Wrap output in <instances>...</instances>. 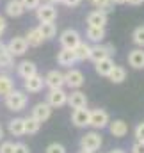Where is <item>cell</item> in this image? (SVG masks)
Returning <instances> with one entry per match:
<instances>
[{
    "instance_id": "836d02e7",
    "label": "cell",
    "mask_w": 144,
    "mask_h": 153,
    "mask_svg": "<svg viewBox=\"0 0 144 153\" xmlns=\"http://www.w3.org/2000/svg\"><path fill=\"white\" fill-rule=\"evenodd\" d=\"M20 2L25 7V11H36L37 5L41 4V0H20Z\"/></svg>"
},
{
    "instance_id": "e0dca14e",
    "label": "cell",
    "mask_w": 144,
    "mask_h": 153,
    "mask_svg": "<svg viewBox=\"0 0 144 153\" xmlns=\"http://www.w3.org/2000/svg\"><path fill=\"white\" fill-rule=\"evenodd\" d=\"M128 64L134 70H144V48H134L128 53Z\"/></svg>"
},
{
    "instance_id": "9a60e30c",
    "label": "cell",
    "mask_w": 144,
    "mask_h": 153,
    "mask_svg": "<svg viewBox=\"0 0 144 153\" xmlns=\"http://www.w3.org/2000/svg\"><path fill=\"white\" fill-rule=\"evenodd\" d=\"M107 36V30H105V27H91V25H87V29H85V38L89 43H103V39Z\"/></svg>"
},
{
    "instance_id": "44dd1931",
    "label": "cell",
    "mask_w": 144,
    "mask_h": 153,
    "mask_svg": "<svg viewBox=\"0 0 144 153\" xmlns=\"http://www.w3.org/2000/svg\"><path fill=\"white\" fill-rule=\"evenodd\" d=\"M114 66H116V62L112 61V57H105V59L94 62V70H96V73L100 76H108L110 71L114 70Z\"/></svg>"
},
{
    "instance_id": "ffe728a7",
    "label": "cell",
    "mask_w": 144,
    "mask_h": 153,
    "mask_svg": "<svg viewBox=\"0 0 144 153\" xmlns=\"http://www.w3.org/2000/svg\"><path fill=\"white\" fill-rule=\"evenodd\" d=\"M108 130H110V134H112L114 137L121 139V137H125V135L128 134V125H126V121H123V119H114V121L108 123Z\"/></svg>"
},
{
    "instance_id": "d4e9b609",
    "label": "cell",
    "mask_w": 144,
    "mask_h": 153,
    "mask_svg": "<svg viewBox=\"0 0 144 153\" xmlns=\"http://www.w3.org/2000/svg\"><path fill=\"white\" fill-rule=\"evenodd\" d=\"M91 46L87 41H80L73 50H75V55H76V62H82V61H87L89 55H91Z\"/></svg>"
},
{
    "instance_id": "2e32d148",
    "label": "cell",
    "mask_w": 144,
    "mask_h": 153,
    "mask_svg": "<svg viewBox=\"0 0 144 153\" xmlns=\"http://www.w3.org/2000/svg\"><path fill=\"white\" fill-rule=\"evenodd\" d=\"M68 105L71 109H80V107H87V96L85 93L78 91V89H73L71 93L68 94Z\"/></svg>"
},
{
    "instance_id": "ac0fdd59",
    "label": "cell",
    "mask_w": 144,
    "mask_h": 153,
    "mask_svg": "<svg viewBox=\"0 0 144 153\" xmlns=\"http://www.w3.org/2000/svg\"><path fill=\"white\" fill-rule=\"evenodd\" d=\"M57 62H59L61 66L71 68L73 64L76 62L75 50H71V48H61V50H59V53H57Z\"/></svg>"
},
{
    "instance_id": "6da1fadb",
    "label": "cell",
    "mask_w": 144,
    "mask_h": 153,
    "mask_svg": "<svg viewBox=\"0 0 144 153\" xmlns=\"http://www.w3.org/2000/svg\"><path fill=\"white\" fill-rule=\"evenodd\" d=\"M4 103L9 111L13 112H20L27 107L29 103V98L25 94V91H20V89H13L7 96H4Z\"/></svg>"
},
{
    "instance_id": "7402d4cb",
    "label": "cell",
    "mask_w": 144,
    "mask_h": 153,
    "mask_svg": "<svg viewBox=\"0 0 144 153\" xmlns=\"http://www.w3.org/2000/svg\"><path fill=\"white\" fill-rule=\"evenodd\" d=\"M4 9H5V14L11 16V18H20L25 13V7L22 5L20 0H7V4H5Z\"/></svg>"
},
{
    "instance_id": "7a4b0ae2",
    "label": "cell",
    "mask_w": 144,
    "mask_h": 153,
    "mask_svg": "<svg viewBox=\"0 0 144 153\" xmlns=\"http://www.w3.org/2000/svg\"><path fill=\"white\" fill-rule=\"evenodd\" d=\"M36 18L39 23H43V22H55L57 20V7L53 4H46V2L39 4L36 9Z\"/></svg>"
},
{
    "instance_id": "f35d334b",
    "label": "cell",
    "mask_w": 144,
    "mask_h": 153,
    "mask_svg": "<svg viewBox=\"0 0 144 153\" xmlns=\"http://www.w3.org/2000/svg\"><path fill=\"white\" fill-rule=\"evenodd\" d=\"M61 4H64L68 7H78L82 4V0H61Z\"/></svg>"
},
{
    "instance_id": "8d00e7d4",
    "label": "cell",
    "mask_w": 144,
    "mask_h": 153,
    "mask_svg": "<svg viewBox=\"0 0 144 153\" xmlns=\"http://www.w3.org/2000/svg\"><path fill=\"white\" fill-rule=\"evenodd\" d=\"M14 153H30V150H29L27 144H23V143H16V144H14Z\"/></svg>"
},
{
    "instance_id": "1f68e13d",
    "label": "cell",
    "mask_w": 144,
    "mask_h": 153,
    "mask_svg": "<svg viewBox=\"0 0 144 153\" xmlns=\"http://www.w3.org/2000/svg\"><path fill=\"white\" fill-rule=\"evenodd\" d=\"M89 4L94 7V9H100V11H105V13H110L112 11V7H114V4H112V0H89Z\"/></svg>"
},
{
    "instance_id": "484cf974",
    "label": "cell",
    "mask_w": 144,
    "mask_h": 153,
    "mask_svg": "<svg viewBox=\"0 0 144 153\" xmlns=\"http://www.w3.org/2000/svg\"><path fill=\"white\" fill-rule=\"evenodd\" d=\"M37 29H39V32H41L45 41H50V39H53L57 36V27H55L53 22H43V23H39Z\"/></svg>"
},
{
    "instance_id": "8992f818",
    "label": "cell",
    "mask_w": 144,
    "mask_h": 153,
    "mask_svg": "<svg viewBox=\"0 0 144 153\" xmlns=\"http://www.w3.org/2000/svg\"><path fill=\"white\" fill-rule=\"evenodd\" d=\"M102 143H103V141H102V135H100L98 132H87V134H84V135L80 137V148L89 150V152L100 150Z\"/></svg>"
},
{
    "instance_id": "7bdbcfd3",
    "label": "cell",
    "mask_w": 144,
    "mask_h": 153,
    "mask_svg": "<svg viewBox=\"0 0 144 153\" xmlns=\"http://www.w3.org/2000/svg\"><path fill=\"white\" fill-rule=\"evenodd\" d=\"M108 153H125V152H123L121 148H114V150H110Z\"/></svg>"
},
{
    "instance_id": "52a82bcc",
    "label": "cell",
    "mask_w": 144,
    "mask_h": 153,
    "mask_svg": "<svg viewBox=\"0 0 144 153\" xmlns=\"http://www.w3.org/2000/svg\"><path fill=\"white\" fill-rule=\"evenodd\" d=\"M80 41H82V39H80V34H78V30H75V29H66V30H62L61 36H59V43H61L62 48H71L73 50Z\"/></svg>"
},
{
    "instance_id": "d590c367",
    "label": "cell",
    "mask_w": 144,
    "mask_h": 153,
    "mask_svg": "<svg viewBox=\"0 0 144 153\" xmlns=\"http://www.w3.org/2000/svg\"><path fill=\"white\" fill-rule=\"evenodd\" d=\"M0 153H14V143L4 141V143L0 144Z\"/></svg>"
},
{
    "instance_id": "cb8c5ba5",
    "label": "cell",
    "mask_w": 144,
    "mask_h": 153,
    "mask_svg": "<svg viewBox=\"0 0 144 153\" xmlns=\"http://www.w3.org/2000/svg\"><path fill=\"white\" fill-rule=\"evenodd\" d=\"M9 134L14 137L25 135V117H14L9 121Z\"/></svg>"
},
{
    "instance_id": "ee69618b",
    "label": "cell",
    "mask_w": 144,
    "mask_h": 153,
    "mask_svg": "<svg viewBox=\"0 0 144 153\" xmlns=\"http://www.w3.org/2000/svg\"><path fill=\"white\" fill-rule=\"evenodd\" d=\"M45 2H46V4H53V5H55V4H61V0H45Z\"/></svg>"
},
{
    "instance_id": "f1b7e54d",
    "label": "cell",
    "mask_w": 144,
    "mask_h": 153,
    "mask_svg": "<svg viewBox=\"0 0 144 153\" xmlns=\"http://www.w3.org/2000/svg\"><path fill=\"white\" fill-rule=\"evenodd\" d=\"M14 89L13 78L9 75H0V96H7Z\"/></svg>"
},
{
    "instance_id": "4316f807",
    "label": "cell",
    "mask_w": 144,
    "mask_h": 153,
    "mask_svg": "<svg viewBox=\"0 0 144 153\" xmlns=\"http://www.w3.org/2000/svg\"><path fill=\"white\" fill-rule=\"evenodd\" d=\"M25 39H27L29 46H34V48H37L39 45H43V41H45L37 27H34V29H29V32H27V36H25Z\"/></svg>"
},
{
    "instance_id": "d6a6232c",
    "label": "cell",
    "mask_w": 144,
    "mask_h": 153,
    "mask_svg": "<svg viewBox=\"0 0 144 153\" xmlns=\"http://www.w3.org/2000/svg\"><path fill=\"white\" fill-rule=\"evenodd\" d=\"M45 153H66V148L62 144H59V143H52V144L46 146Z\"/></svg>"
},
{
    "instance_id": "277c9868",
    "label": "cell",
    "mask_w": 144,
    "mask_h": 153,
    "mask_svg": "<svg viewBox=\"0 0 144 153\" xmlns=\"http://www.w3.org/2000/svg\"><path fill=\"white\" fill-rule=\"evenodd\" d=\"M114 53H116V48H114L112 45L96 43V45L91 46V55H89V59H91L93 62H98V61H102V59H105V57H112Z\"/></svg>"
},
{
    "instance_id": "bcb514c9",
    "label": "cell",
    "mask_w": 144,
    "mask_h": 153,
    "mask_svg": "<svg viewBox=\"0 0 144 153\" xmlns=\"http://www.w3.org/2000/svg\"><path fill=\"white\" fill-rule=\"evenodd\" d=\"M2 139H4V128L0 126V141H2Z\"/></svg>"
},
{
    "instance_id": "83f0119b",
    "label": "cell",
    "mask_w": 144,
    "mask_h": 153,
    "mask_svg": "<svg viewBox=\"0 0 144 153\" xmlns=\"http://www.w3.org/2000/svg\"><path fill=\"white\" fill-rule=\"evenodd\" d=\"M108 78H110V82L112 84H121V82H125L126 80V70L123 68V66H114V70L110 71V75H108Z\"/></svg>"
},
{
    "instance_id": "4fadbf2b",
    "label": "cell",
    "mask_w": 144,
    "mask_h": 153,
    "mask_svg": "<svg viewBox=\"0 0 144 153\" xmlns=\"http://www.w3.org/2000/svg\"><path fill=\"white\" fill-rule=\"evenodd\" d=\"M23 87H25L27 93L36 94L39 91H43V87H45V78L39 75V73H36V75H32V76H29V78L23 80Z\"/></svg>"
},
{
    "instance_id": "d6986e66",
    "label": "cell",
    "mask_w": 144,
    "mask_h": 153,
    "mask_svg": "<svg viewBox=\"0 0 144 153\" xmlns=\"http://www.w3.org/2000/svg\"><path fill=\"white\" fill-rule=\"evenodd\" d=\"M16 73L22 76L23 80L29 78V76H32V75H36L37 73L36 62H32V61H22V62L16 66Z\"/></svg>"
},
{
    "instance_id": "f6af8a7d",
    "label": "cell",
    "mask_w": 144,
    "mask_h": 153,
    "mask_svg": "<svg viewBox=\"0 0 144 153\" xmlns=\"http://www.w3.org/2000/svg\"><path fill=\"white\" fill-rule=\"evenodd\" d=\"M78 153H94V152H89V150H84V148H80V152Z\"/></svg>"
},
{
    "instance_id": "4dcf8cb0",
    "label": "cell",
    "mask_w": 144,
    "mask_h": 153,
    "mask_svg": "<svg viewBox=\"0 0 144 153\" xmlns=\"http://www.w3.org/2000/svg\"><path fill=\"white\" fill-rule=\"evenodd\" d=\"M132 41H134L135 46L144 48V25H139V27L134 29V32H132Z\"/></svg>"
},
{
    "instance_id": "f546056e",
    "label": "cell",
    "mask_w": 144,
    "mask_h": 153,
    "mask_svg": "<svg viewBox=\"0 0 144 153\" xmlns=\"http://www.w3.org/2000/svg\"><path fill=\"white\" fill-rule=\"evenodd\" d=\"M39 128H41V123L37 121L36 117H32V116L25 117V134L34 135V134H37V132H39Z\"/></svg>"
},
{
    "instance_id": "9c48e42d",
    "label": "cell",
    "mask_w": 144,
    "mask_h": 153,
    "mask_svg": "<svg viewBox=\"0 0 144 153\" xmlns=\"http://www.w3.org/2000/svg\"><path fill=\"white\" fill-rule=\"evenodd\" d=\"M45 85L48 89H62L66 85L64 82V73L59 70H50L45 76Z\"/></svg>"
},
{
    "instance_id": "b9f144b4",
    "label": "cell",
    "mask_w": 144,
    "mask_h": 153,
    "mask_svg": "<svg viewBox=\"0 0 144 153\" xmlns=\"http://www.w3.org/2000/svg\"><path fill=\"white\" fill-rule=\"evenodd\" d=\"M112 4H116V5H123V4H126V0H112Z\"/></svg>"
},
{
    "instance_id": "ab89813d",
    "label": "cell",
    "mask_w": 144,
    "mask_h": 153,
    "mask_svg": "<svg viewBox=\"0 0 144 153\" xmlns=\"http://www.w3.org/2000/svg\"><path fill=\"white\" fill-rule=\"evenodd\" d=\"M5 29H7V22H5V18L0 14V36L5 32Z\"/></svg>"
},
{
    "instance_id": "60d3db41",
    "label": "cell",
    "mask_w": 144,
    "mask_h": 153,
    "mask_svg": "<svg viewBox=\"0 0 144 153\" xmlns=\"http://www.w3.org/2000/svg\"><path fill=\"white\" fill-rule=\"evenodd\" d=\"M126 4H130V5H141V4H144V0H126Z\"/></svg>"
},
{
    "instance_id": "3957f363",
    "label": "cell",
    "mask_w": 144,
    "mask_h": 153,
    "mask_svg": "<svg viewBox=\"0 0 144 153\" xmlns=\"http://www.w3.org/2000/svg\"><path fill=\"white\" fill-rule=\"evenodd\" d=\"M110 123V116L105 109H94L91 111V116H89V126H93L94 130H102L108 126Z\"/></svg>"
},
{
    "instance_id": "e575fe53",
    "label": "cell",
    "mask_w": 144,
    "mask_h": 153,
    "mask_svg": "<svg viewBox=\"0 0 144 153\" xmlns=\"http://www.w3.org/2000/svg\"><path fill=\"white\" fill-rule=\"evenodd\" d=\"M134 135H135V141L144 143V121H143V123H139V125L135 126V130H134Z\"/></svg>"
},
{
    "instance_id": "603a6c76",
    "label": "cell",
    "mask_w": 144,
    "mask_h": 153,
    "mask_svg": "<svg viewBox=\"0 0 144 153\" xmlns=\"http://www.w3.org/2000/svg\"><path fill=\"white\" fill-rule=\"evenodd\" d=\"M13 64H14V55L9 52L7 45L0 41V68H4V70H9Z\"/></svg>"
},
{
    "instance_id": "5bb4252c",
    "label": "cell",
    "mask_w": 144,
    "mask_h": 153,
    "mask_svg": "<svg viewBox=\"0 0 144 153\" xmlns=\"http://www.w3.org/2000/svg\"><path fill=\"white\" fill-rule=\"evenodd\" d=\"M32 117H36L39 123H45V121H48L50 119V116H52V107L46 103V102H39L34 105V109H32Z\"/></svg>"
},
{
    "instance_id": "5b68a950",
    "label": "cell",
    "mask_w": 144,
    "mask_h": 153,
    "mask_svg": "<svg viewBox=\"0 0 144 153\" xmlns=\"http://www.w3.org/2000/svg\"><path fill=\"white\" fill-rule=\"evenodd\" d=\"M46 103L52 109H61L68 103V93L64 89H50V93L46 94Z\"/></svg>"
},
{
    "instance_id": "8fae6325",
    "label": "cell",
    "mask_w": 144,
    "mask_h": 153,
    "mask_svg": "<svg viewBox=\"0 0 144 153\" xmlns=\"http://www.w3.org/2000/svg\"><path fill=\"white\" fill-rule=\"evenodd\" d=\"M89 116H91V111L87 107H80V109H73L71 112V123L78 128H85L89 126Z\"/></svg>"
},
{
    "instance_id": "30bf717a",
    "label": "cell",
    "mask_w": 144,
    "mask_h": 153,
    "mask_svg": "<svg viewBox=\"0 0 144 153\" xmlns=\"http://www.w3.org/2000/svg\"><path fill=\"white\" fill-rule=\"evenodd\" d=\"M84 73L76 68H70L66 73H64V82L70 89H80L84 85Z\"/></svg>"
},
{
    "instance_id": "ba28073f",
    "label": "cell",
    "mask_w": 144,
    "mask_h": 153,
    "mask_svg": "<svg viewBox=\"0 0 144 153\" xmlns=\"http://www.w3.org/2000/svg\"><path fill=\"white\" fill-rule=\"evenodd\" d=\"M7 48H9V52H11L14 57H22V55L29 50V43H27V39L23 38V36H14V38L9 39Z\"/></svg>"
},
{
    "instance_id": "7c38bea8",
    "label": "cell",
    "mask_w": 144,
    "mask_h": 153,
    "mask_svg": "<svg viewBox=\"0 0 144 153\" xmlns=\"http://www.w3.org/2000/svg\"><path fill=\"white\" fill-rule=\"evenodd\" d=\"M85 22H87V25H91V27H107L108 16H107L105 11L94 9V11H91V13L87 14Z\"/></svg>"
},
{
    "instance_id": "74e56055",
    "label": "cell",
    "mask_w": 144,
    "mask_h": 153,
    "mask_svg": "<svg viewBox=\"0 0 144 153\" xmlns=\"http://www.w3.org/2000/svg\"><path fill=\"white\" fill-rule=\"evenodd\" d=\"M132 153H144V143L135 141V143H134V146H132Z\"/></svg>"
}]
</instances>
